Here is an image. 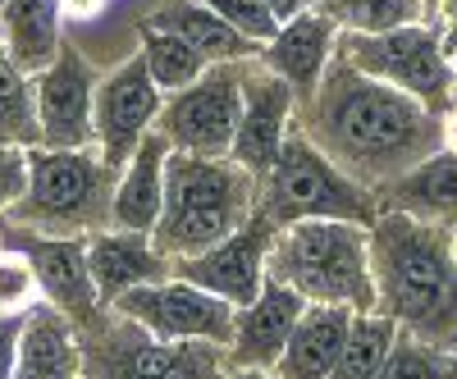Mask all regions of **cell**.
<instances>
[{
  "mask_svg": "<svg viewBox=\"0 0 457 379\" xmlns=\"http://www.w3.org/2000/svg\"><path fill=\"white\" fill-rule=\"evenodd\" d=\"M302 110L307 115L293 124L375 197L444 146V115L361 73L338 51L312 101H302Z\"/></svg>",
  "mask_w": 457,
  "mask_h": 379,
  "instance_id": "cell-1",
  "label": "cell"
},
{
  "mask_svg": "<svg viewBox=\"0 0 457 379\" xmlns=\"http://www.w3.org/2000/svg\"><path fill=\"white\" fill-rule=\"evenodd\" d=\"M375 311L403 334L457 352V256L453 224L379 210L370 224Z\"/></svg>",
  "mask_w": 457,
  "mask_h": 379,
  "instance_id": "cell-2",
  "label": "cell"
},
{
  "mask_svg": "<svg viewBox=\"0 0 457 379\" xmlns=\"http://www.w3.org/2000/svg\"><path fill=\"white\" fill-rule=\"evenodd\" d=\"M261 178L243 169L234 156H193V151H170L165 165V210L151 229L156 247L170 260L202 256L234 238L256 215Z\"/></svg>",
  "mask_w": 457,
  "mask_h": 379,
  "instance_id": "cell-3",
  "label": "cell"
},
{
  "mask_svg": "<svg viewBox=\"0 0 457 379\" xmlns=\"http://www.w3.org/2000/svg\"><path fill=\"white\" fill-rule=\"evenodd\" d=\"M270 279L302 292L312 307L375 311L370 224L357 219H297L270 243Z\"/></svg>",
  "mask_w": 457,
  "mask_h": 379,
  "instance_id": "cell-4",
  "label": "cell"
},
{
  "mask_svg": "<svg viewBox=\"0 0 457 379\" xmlns=\"http://www.w3.org/2000/svg\"><path fill=\"white\" fill-rule=\"evenodd\" d=\"M28 193L5 215L19 229L51 234V238H92L110 229V202L120 169H110L96 151H28Z\"/></svg>",
  "mask_w": 457,
  "mask_h": 379,
  "instance_id": "cell-5",
  "label": "cell"
},
{
  "mask_svg": "<svg viewBox=\"0 0 457 379\" xmlns=\"http://www.w3.org/2000/svg\"><path fill=\"white\" fill-rule=\"evenodd\" d=\"M261 215H270L279 229L297 219H357L375 224L379 197L361 187L353 174H343L325 151L293 124L275 169L261 178Z\"/></svg>",
  "mask_w": 457,
  "mask_h": 379,
  "instance_id": "cell-6",
  "label": "cell"
},
{
  "mask_svg": "<svg viewBox=\"0 0 457 379\" xmlns=\"http://www.w3.org/2000/svg\"><path fill=\"white\" fill-rule=\"evenodd\" d=\"M110 329L101 316L79 325L83 338V379H224L228 348L215 343H161L137 320L105 307Z\"/></svg>",
  "mask_w": 457,
  "mask_h": 379,
  "instance_id": "cell-7",
  "label": "cell"
},
{
  "mask_svg": "<svg viewBox=\"0 0 457 379\" xmlns=\"http://www.w3.org/2000/svg\"><path fill=\"white\" fill-rule=\"evenodd\" d=\"M338 55L370 78L416 96L435 115L453 110V55L444 51L435 23H407L389 32H343Z\"/></svg>",
  "mask_w": 457,
  "mask_h": 379,
  "instance_id": "cell-8",
  "label": "cell"
},
{
  "mask_svg": "<svg viewBox=\"0 0 457 379\" xmlns=\"http://www.w3.org/2000/svg\"><path fill=\"white\" fill-rule=\"evenodd\" d=\"M120 316L137 320L142 329H151L161 343H215V348H228L234 343V320H238V307H228L224 297L187 284V279H161V284H142V288H129L114 301Z\"/></svg>",
  "mask_w": 457,
  "mask_h": 379,
  "instance_id": "cell-9",
  "label": "cell"
},
{
  "mask_svg": "<svg viewBox=\"0 0 457 379\" xmlns=\"http://www.w3.org/2000/svg\"><path fill=\"white\" fill-rule=\"evenodd\" d=\"M243 64H211L193 87L165 96L156 128L174 142V151L234 156V137L243 124Z\"/></svg>",
  "mask_w": 457,
  "mask_h": 379,
  "instance_id": "cell-10",
  "label": "cell"
},
{
  "mask_svg": "<svg viewBox=\"0 0 457 379\" xmlns=\"http://www.w3.org/2000/svg\"><path fill=\"white\" fill-rule=\"evenodd\" d=\"M165 92L156 87L142 55H129L96 83V146L110 169H124L137 142L161 124Z\"/></svg>",
  "mask_w": 457,
  "mask_h": 379,
  "instance_id": "cell-11",
  "label": "cell"
},
{
  "mask_svg": "<svg viewBox=\"0 0 457 379\" xmlns=\"http://www.w3.org/2000/svg\"><path fill=\"white\" fill-rule=\"evenodd\" d=\"M279 234V224L270 215H252L243 229L234 238H224L220 247L202 251V256H187V260H174V275L197 284L215 297H224L228 307H252V301L261 297L265 279H270V243Z\"/></svg>",
  "mask_w": 457,
  "mask_h": 379,
  "instance_id": "cell-12",
  "label": "cell"
},
{
  "mask_svg": "<svg viewBox=\"0 0 457 379\" xmlns=\"http://www.w3.org/2000/svg\"><path fill=\"white\" fill-rule=\"evenodd\" d=\"M0 247H14L32 260L42 297L79 325L96 316V284H92V265H87V238H51V234H32L19 224L0 219Z\"/></svg>",
  "mask_w": 457,
  "mask_h": 379,
  "instance_id": "cell-13",
  "label": "cell"
},
{
  "mask_svg": "<svg viewBox=\"0 0 457 379\" xmlns=\"http://www.w3.org/2000/svg\"><path fill=\"white\" fill-rule=\"evenodd\" d=\"M293 119H297V92L275 69H265L261 55L247 60L243 64V124L234 137V161L252 169L256 178H265L293 133Z\"/></svg>",
  "mask_w": 457,
  "mask_h": 379,
  "instance_id": "cell-14",
  "label": "cell"
},
{
  "mask_svg": "<svg viewBox=\"0 0 457 379\" xmlns=\"http://www.w3.org/2000/svg\"><path fill=\"white\" fill-rule=\"evenodd\" d=\"M37 115H42V146L87 151L96 146V83L79 51H60V60L37 73Z\"/></svg>",
  "mask_w": 457,
  "mask_h": 379,
  "instance_id": "cell-15",
  "label": "cell"
},
{
  "mask_svg": "<svg viewBox=\"0 0 457 379\" xmlns=\"http://www.w3.org/2000/svg\"><path fill=\"white\" fill-rule=\"evenodd\" d=\"M312 301L275 284V279H265L261 297L252 301V307L238 311L234 320V343H228V366L234 370H275L284 348H288V338L297 329V320L307 316Z\"/></svg>",
  "mask_w": 457,
  "mask_h": 379,
  "instance_id": "cell-16",
  "label": "cell"
},
{
  "mask_svg": "<svg viewBox=\"0 0 457 379\" xmlns=\"http://www.w3.org/2000/svg\"><path fill=\"white\" fill-rule=\"evenodd\" d=\"M338 37H343V28L316 5L307 14L288 19L270 46H261V64L275 69L279 78L297 92V105H302V101H312V92L325 78V69L334 64Z\"/></svg>",
  "mask_w": 457,
  "mask_h": 379,
  "instance_id": "cell-17",
  "label": "cell"
},
{
  "mask_svg": "<svg viewBox=\"0 0 457 379\" xmlns=\"http://www.w3.org/2000/svg\"><path fill=\"white\" fill-rule=\"evenodd\" d=\"M14 379H83V338L79 320L51 301H32L19 325Z\"/></svg>",
  "mask_w": 457,
  "mask_h": 379,
  "instance_id": "cell-18",
  "label": "cell"
},
{
  "mask_svg": "<svg viewBox=\"0 0 457 379\" xmlns=\"http://www.w3.org/2000/svg\"><path fill=\"white\" fill-rule=\"evenodd\" d=\"M87 265H92V284L101 292V307L114 301L129 288L142 284H161L174 279V260L156 247L151 234H129V229H101L87 238Z\"/></svg>",
  "mask_w": 457,
  "mask_h": 379,
  "instance_id": "cell-19",
  "label": "cell"
},
{
  "mask_svg": "<svg viewBox=\"0 0 457 379\" xmlns=\"http://www.w3.org/2000/svg\"><path fill=\"white\" fill-rule=\"evenodd\" d=\"M174 142L151 128L137 151L129 156V165L120 169L114 183V202H110V229H129V234H151L161 224L165 210V165H170Z\"/></svg>",
  "mask_w": 457,
  "mask_h": 379,
  "instance_id": "cell-20",
  "label": "cell"
},
{
  "mask_svg": "<svg viewBox=\"0 0 457 379\" xmlns=\"http://www.w3.org/2000/svg\"><path fill=\"white\" fill-rule=\"evenodd\" d=\"M379 210H403L416 219L457 224V151L439 146L435 156L411 165L403 178H394L379 193Z\"/></svg>",
  "mask_w": 457,
  "mask_h": 379,
  "instance_id": "cell-21",
  "label": "cell"
},
{
  "mask_svg": "<svg viewBox=\"0 0 457 379\" xmlns=\"http://www.w3.org/2000/svg\"><path fill=\"white\" fill-rule=\"evenodd\" d=\"M353 316H357L353 307H307L275 375L279 379H329V370L343 357V343H348Z\"/></svg>",
  "mask_w": 457,
  "mask_h": 379,
  "instance_id": "cell-22",
  "label": "cell"
},
{
  "mask_svg": "<svg viewBox=\"0 0 457 379\" xmlns=\"http://www.w3.org/2000/svg\"><path fill=\"white\" fill-rule=\"evenodd\" d=\"M60 0H10L0 14V46L14 69H23L28 78L46 73L64 42H60Z\"/></svg>",
  "mask_w": 457,
  "mask_h": 379,
  "instance_id": "cell-23",
  "label": "cell"
},
{
  "mask_svg": "<svg viewBox=\"0 0 457 379\" xmlns=\"http://www.w3.org/2000/svg\"><path fill=\"white\" fill-rule=\"evenodd\" d=\"M146 23L183 37L206 64H243V60L261 55V46L252 42V37H243L234 23H224L215 10L202 5V0H174V5H161Z\"/></svg>",
  "mask_w": 457,
  "mask_h": 379,
  "instance_id": "cell-24",
  "label": "cell"
},
{
  "mask_svg": "<svg viewBox=\"0 0 457 379\" xmlns=\"http://www.w3.org/2000/svg\"><path fill=\"white\" fill-rule=\"evenodd\" d=\"M394 338H398V325L389 316L357 311L348 343H343V357L329 370V379H379V370H385V361L394 352Z\"/></svg>",
  "mask_w": 457,
  "mask_h": 379,
  "instance_id": "cell-25",
  "label": "cell"
},
{
  "mask_svg": "<svg viewBox=\"0 0 457 379\" xmlns=\"http://www.w3.org/2000/svg\"><path fill=\"white\" fill-rule=\"evenodd\" d=\"M142 60H146L151 78H156V87H161L165 96H174V92H183V87H193L202 73L211 69L193 46L183 42V37L161 32V28H151V23H142Z\"/></svg>",
  "mask_w": 457,
  "mask_h": 379,
  "instance_id": "cell-26",
  "label": "cell"
},
{
  "mask_svg": "<svg viewBox=\"0 0 457 379\" xmlns=\"http://www.w3.org/2000/svg\"><path fill=\"white\" fill-rule=\"evenodd\" d=\"M0 142L5 146H42V115H37V87L23 69L0 60Z\"/></svg>",
  "mask_w": 457,
  "mask_h": 379,
  "instance_id": "cell-27",
  "label": "cell"
},
{
  "mask_svg": "<svg viewBox=\"0 0 457 379\" xmlns=\"http://www.w3.org/2000/svg\"><path fill=\"white\" fill-rule=\"evenodd\" d=\"M320 10L343 32H389L426 23V0H320Z\"/></svg>",
  "mask_w": 457,
  "mask_h": 379,
  "instance_id": "cell-28",
  "label": "cell"
},
{
  "mask_svg": "<svg viewBox=\"0 0 457 379\" xmlns=\"http://www.w3.org/2000/svg\"><path fill=\"white\" fill-rule=\"evenodd\" d=\"M379 379H457V352H444L435 343H421L398 329L394 352L379 370Z\"/></svg>",
  "mask_w": 457,
  "mask_h": 379,
  "instance_id": "cell-29",
  "label": "cell"
},
{
  "mask_svg": "<svg viewBox=\"0 0 457 379\" xmlns=\"http://www.w3.org/2000/svg\"><path fill=\"white\" fill-rule=\"evenodd\" d=\"M32 301H42L32 260L14 247H0V316H23Z\"/></svg>",
  "mask_w": 457,
  "mask_h": 379,
  "instance_id": "cell-30",
  "label": "cell"
},
{
  "mask_svg": "<svg viewBox=\"0 0 457 379\" xmlns=\"http://www.w3.org/2000/svg\"><path fill=\"white\" fill-rule=\"evenodd\" d=\"M202 5L215 10L224 23H234L243 37H252L256 46H270L275 37H279V28H284L270 10L261 5V0H202Z\"/></svg>",
  "mask_w": 457,
  "mask_h": 379,
  "instance_id": "cell-31",
  "label": "cell"
},
{
  "mask_svg": "<svg viewBox=\"0 0 457 379\" xmlns=\"http://www.w3.org/2000/svg\"><path fill=\"white\" fill-rule=\"evenodd\" d=\"M28 151L0 142V219H5L28 193Z\"/></svg>",
  "mask_w": 457,
  "mask_h": 379,
  "instance_id": "cell-32",
  "label": "cell"
},
{
  "mask_svg": "<svg viewBox=\"0 0 457 379\" xmlns=\"http://www.w3.org/2000/svg\"><path fill=\"white\" fill-rule=\"evenodd\" d=\"M19 325H23V316H5V320H0V379H14V361H19Z\"/></svg>",
  "mask_w": 457,
  "mask_h": 379,
  "instance_id": "cell-33",
  "label": "cell"
},
{
  "mask_svg": "<svg viewBox=\"0 0 457 379\" xmlns=\"http://www.w3.org/2000/svg\"><path fill=\"white\" fill-rule=\"evenodd\" d=\"M435 28H439V37H444V51L457 55V0H439Z\"/></svg>",
  "mask_w": 457,
  "mask_h": 379,
  "instance_id": "cell-34",
  "label": "cell"
},
{
  "mask_svg": "<svg viewBox=\"0 0 457 379\" xmlns=\"http://www.w3.org/2000/svg\"><path fill=\"white\" fill-rule=\"evenodd\" d=\"M265 10H270L279 23H288V19H297V14H307V10H316L320 0H261Z\"/></svg>",
  "mask_w": 457,
  "mask_h": 379,
  "instance_id": "cell-35",
  "label": "cell"
},
{
  "mask_svg": "<svg viewBox=\"0 0 457 379\" xmlns=\"http://www.w3.org/2000/svg\"><path fill=\"white\" fill-rule=\"evenodd\" d=\"M60 10H64L69 19H92V14L101 10V0H60Z\"/></svg>",
  "mask_w": 457,
  "mask_h": 379,
  "instance_id": "cell-36",
  "label": "cell"
},
{
  "mask_svg": "<svg viewBox=\"0 0 457 379\" xmlns=\"http://www.w3.org/2000/svg\"><path fill=\"white\" fill-rule=\"evenodd\" d=\"M444 146H448V151H457V105L444 115Z\"/></svg>",
  "mask_w": 457,
  "mask_h": 379,
  "instance_id": "cell-37",
  "label": "cell"
},
{
  "mask_svg": "<svg viewBox=\"0 0 457 379\" xmlns=\"http://www.w3.org/2000/svg\"><path fill=\"white\" fill-rule=\"evenodd\" d=\"M224 379H279V375L275 370H234V366H228Z\"/></svg>",
  "mask_w": 457,
  "mask_h": 379,
  "instance_id": "cell-38",
  "label": "cell"
},
{
  "mask_svg": "<svg viewBox=\"0 0 457 379\" xmlns=\"http://www.w3.org/2000/svg\"><path fill=\"white\" fill-rule=\"evenodd\" d=\"M453 105H457V55H453Z\"/></svg>",
  "mask_w": 457,
  "mask_h": 379,
  "instance_id": "cell-39",
  "label": "cell"
},
{
  "mask_svg": "<svg viewBox=\"0 0 457 379\" xmlns=\"http://www.w3.org/2000/svg\"><path fill=\"white\" fill-rule=\"evenodd\" d=\"M453 256H457V224H453Z\"/></svg>",
  "mask_w": 457,
  "mask_h": 379,
  "instance_id": "cell-40",
  "label": "cell"
},
{
  "mask_svg": "<svg viewBox=\"0 0 457 379\" xmlns=\"http://www.w3.org/2000/svg\"><path fill=\"white\" fill-rule=\"evenodd\" d=\"M5 5H10V0H0V14H5Z\"/></svg>",
  "mask_w": 457,
  "mask_h": 379,
  "instance_id": "cell-41",
  "label": "cell"
},
{
  "mask_svg": "<svg viewBox=\"0 0 457 379\" xmlns=\"http://www.w3.org/2000/svg\"><path fill=\"white\" fill-rule=\"evenodd\" d=\"M0 60H5V46H0Z\"/></svg>",
  "mask_w": 457,
  "mask_h": 379,
  "instance_id": "cell-42",
  "label": "cell"
},
{
  "mask_svg": "<svg viewBox=\"0 0 457 379\" xmlns=\"http://www.w3.org/2000/svg\"><path fill=\"white\" fill-rule=\"evenodd\" d=\"M0 320H5V316H0Z\"/></svg>",
  "mask_w": 457,
  "mask_h": 379,
  "instance_id": "cell-43",
  "label": "cell"
}]
</instances>
